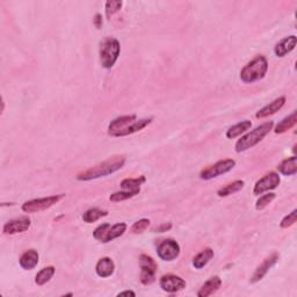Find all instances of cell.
I'll return each instance as SVG.
<instances>
[{"mask_svg":"<svg viewBox=\"0 0 297 297\" xmlns=\"http://www.w3.org/2000/svg\"><path fill=\"white\" fill-rule=\"evenodd\" d=\"M220 286H222V280L216 275V277L210 278L207 282H205V284L200 288V290L197 291V296L199 297L211 296L219 289Z\"/></svg>","mask_w":297,"mask_h":297,"instance_id":"obj_19","label":"cell"},{"mask_svg":"<svg viewBox=\"0 0 297 297\" xmlns=\"http://www.w3.org/2000/svg\"><path fill=\"white\" fill-rule=\"evenodd\" d=\"M273 127H274L273 121H268L262 123L261 126L257 127V128L253 129L252 131H250L249 134H246L237 141L235 145L236 152L239 154V152H244L246 150H249V148L256 146L257 144L260 143L262 139L270 133V130H273Z\"/></svg>","mask_w":297,"mask_h":297,"instance_id":"obj_4","label":"cell"},{"mask_svg":"<svg viewBox=\"0 0 297 297\" xmlns=\"http://www.w3.org/2000/svg\"><path fill=\"white\" fill-rule=\"evenodd\" d=\"M296 218H297V210L295 209V210H292L290 214L284 216L283 219L281 220V223H280V227H281L282 229L290 228L296 223Z\"/></svg>","mask_w":297,"mask_h":297,"instance_id":"obj_32","label":"cell"},{"mask_svg":"<svg viewBox=\"0 0 297 297\" xmlns=\"http://www.w3.org/2000/svg\"><path fill=\"white\" fill-rule=\"evenodd\" d=\"M121 53V45L115 37L107 36L100 42L99 55L101 65L105 69H112L117 62Z\"/></svg>","mask_w":297,"mask_h":297,"instance_id":"obj_5","label":"cell"},{"mask_svg":"<svg viewBox=\"0 0 297 297\" xmlns=\"http://www.w3.org/2000/svg\"><path fill=\"white\" fill-rule=\"evenodd\" d=\"M32 226V220L27 216L8 220L3 227L4 235H16V233L26 232Z\"/></svg>","mask_w":297,"mask_h":297,"instance_id":"obj_13","label":"cell"},{"mask_svg":"<svg viewBox=\"0 0 297 297\" xmlns=\"http://www.w3.org/2000/svg\"><path fill=\"white\" fill-rule=\"evenodd\" d=\"M55 269L54 266H48V267H44V268H42L39 273L36 274L35 277V283L37 286H44L45 283H48L50 280L53 279V277L55 275Z\"/></svg>","mask_w":297,"mask_h":297,"instance_id":"obj_26","label":"cell"},{"mask_svg":"<svg viewBox=\"0 0 297 297\" xmlns=\"http://www.w3.org/2000/svg\"><path fill=\"white\" fill-rule=\"evenodd\" d=\"M114 270H115V264L108 257L99 259V261L95 265V273L99 278L106 279L112 277L114 274Z\"/></svg>","mask_w":297,"mask_h":297,"instance_id":"obj_16","label":"cell"},{"mask_svg":"<svg viewBox=\"0 0 297 297\" xmlns=\"http://www.w3.org/2000/svg\"><path fill=\"white\" fill-rule=\"evenodd\" d=\"M236 166V162L233 159H223L215 163L214 165L202 169L200 173V178L202 180H211L214 178H217L222 175L232 171V168Z\"/></svg>","mask_w":297,"mask_h":297,"instance_id":"obj_8","label":"cell"},{"mask_svg":"<svg viewBox=\"0 0 297 297\" xmlns=\"http://www.w3.org/2000/svg\"><path fill=\"white\" fill-rule=\"evenodd\" d=\"M172 229V224L171 223H163L158 226L157 228L154 229V232H159V233H163V232H167Z\"/></svg>","mask_w":297,"mask_h":297,"instance_id":"obj_33","label":"cell"},{"mask_svg":"<svg viewBox=\"0 0 297 297\" xmlns=\"http://www.w3.org/2000/svg\"><path fill=\"white\" fill-rule=\"evenodd\" d=\"M275 197H277V194L274 193H267L265 195H262V196L259 197L256 202V209L257 210L265 209L267 206L270 205V203L274 201Z\"/></svg>","mask_w":297,"mask_h":297,"instance_id":"obj_29","label":"cell"},{"mask_svg":"<svg viewBox=\"0 0 297 297\" xmlns=\"http://www.w3.org/2000/svg\"><path fill=\"white\" fill-rule=\"evenodd\" d=\"M296 43H297V39L295 35L284 37V39H282L277 45H275L274 53L278 57L282 58L284 56H287L288 54H290L292 50L295 49Z\"/></svg>","mask_w":297,"mask_h":297,"instance_id":"obj_15","label":"cell"},{"mask_svg":"<svg viewBox=\"0 0 297 297\" xmlns=\"http://www.w3.org/2000/svg\"><path fill=\"white\" fill-rule=\"evenodd\" d=\"M146 181L145 177H138V178H127V179L122 180L120 186L126 190H141V186Z\"/></svg>","mask_w":297,"mask_h":297,"instance_id":"obj_27","label":"cell"},{"mask_svg":"<svg viewBox=\"0 0 297 297\" xmlns=\"http://www.w3.org/2000/svg\"><path fill=\"white\" fill-rule=\"evenodd\" d=\"M213 258L214 251L210 247H207L193 258V266L196 269H201L205 266H207L208 262H209Z\"/></svg>","mask_w":297,"mask_h":297,"instance_id":"obj_21","label":"cell"},{"mask_svg":"<svg viewBox=\"0 0 297 297\" xmlns=\"http://www.w3.org/2000/svg\"><path fill=\"white\" fill-rule=\"evenodd\" d=\"M123 6L122 2H114V0H109V2L106 3L105 5V11H106V16L107 18H112V16L117 13L118 11L121 10Z\"/></svg>","mask_w":297,"mask_h":297,"instance_id":"obj_30","label":"cell"},{"mask_svg":"<svg viewBox=\"0 0 297 297\" xmlns=\"http://www.w3.org/2000/svg\"><path fill=\"white\" fill-rule=\"evenodd\" d=\"M252 127V122L249 121V120H245V121H241L239 123H237V125L230 127L227 130V137L229 139H235L236 137H238L241 134L246 133V131L251 129Z\"/></svg>","mask_w":297,"mask_h":297,"instance_id":"obj_22","label":"cell"},{"mask_svg":"<svg viewBox=\"0 0 297 297\" xmlns=\"http://www.w3.org/2000/svg\"><path fill=\"white\" fill-rule=\"evenodd\" d=\"M108 215L107 210L100 209V208H91V209L86 210L83 215V220L85 223H94L100 218L106 217Z\"/></svg>","mask_w":297,"mask_h":297,"instance_id":"obj_25","label":"cell"},{"mask_svg":"<svg viewBox=\"0 0 297 297\" xmlns=\"http://www.w3.org/2000/svg\"><path fill=\"white\" fill-rule=\"evenodd\" d=\"M65 197V194H58V195H52V196L41 197V199H34L31 201H26L21 207L23 213L26 214H34L39 213V211H43L45 209H49L54 205H56L61 200Z\"/></svg>","mask_w":297,"mask_h":297,"instance_id":"obj_7","label":"cell"},{"mask_svg":"<svg viewBox=\"0 0 297 297\" xmlns=\"http://www.w3.org/2000/svg\"><path fill=\"white\" fill-rule=\"evenodd\" d=\"M127 231V224L126 223H116L114 226H110L108 223H104L97 227L94 231H93V237L100 243L107 244L109 241L118 238V237L123 236V233Z\"/></svg>","mask_w":297,"mask_h":297,"instance_id":"obj_6","label":"cell"},{"mask_svg":"<svg viewBox=\"0 0 297 297\" xmlns=\"http://www.w3.org/2000/svg\"><path fill=\"white\" fill-rule=\"evenodd\" d=\"M159 284H160V288H162L164 291L169 292V294L181 291L182 289H185L186 288L185 280L175 274L163 275L159 280Z\"/></svg>","mask_w":297,"mask_h":297,"instance_id":"obj_12","label":"cell"},{"mask_svg":"<svg viewBox=\"0 0 297 297\" xmlns=\"http://www.w3.org/2000/svg\"><path fill=\"white\" fill-rule=\"evenodd\" d=\"M279 172L283 176H295L297 173V158L296 156H292L290 158L282 160L278 166Z\"/></svg>","mask_w":297,"mask_h":297,"instance_id":"obj_20","label":"cell"},{"mask_svg":"<svg viewBox=\"0 0 297 297\" xmlns=\"http://www.w3.org/2000/svg\"><path fill=\"white\" fill-rule=\"evenodd\" d=\"M141 190H123V192H116L113 193L109 196V200L112 202H122L126 200H129V199L134 197L135 195H137Z\"/></svg>","mask_w":297,"mask_h":297,"instance_id":"obj_28","label":"cell"},{"mask_svg":"<svg viewBox=\"0 0 297 297\" xmlns=\"http://www.w3.org/2000/svg\"><path fill=\"white\" fill-rule=\"evenodd\" d=\"M281 182V178L277 172H269L266 176L258 180L254 185L253 194L254 195H262L265 192H269L271 189H275Z\"/></svg>","mask_w":297,"mask_h":297,"instance_id":"obj_11","label":"cell"},{"mask_svg":"<svg viewBox=\"0 0 297 297\" xmlns=\"http://www.w3.org/2000/svg\"><path fill=\"white\" fill-rule=\"evenodd\" d=\"M39 260L40 256L37 251H35V250H28V251L24 252L22 256L20 257L19 264L22 269L31 270L35 268L37 264H39Z\"/></svg>","mask_w":297,"mask_h":297,"instance_id":"obj_18","label":"cell"},{"mask_svg":"<svg viewBox=\"0 0 297 297\" xmlns=\"http://www.w3.org/2000/svg\"><path fill=\"white\" fill-rule=\"evenodd\" d=\"M278 260H279L278 253H273V254H270L269 257H267L265 260L257 267V269L254 270V273L251 277V280H250L251 283H257L259 281H261V280L265 278V275L268 273L271 267L277 264Z\"/></svg>","mask_w":297,"mask_h":297,"instance_id":"obj_14","label":"cell"},{"mask_svg":"<svg viewBox=\"0 0 297 297\" xmlns=\"http://www.w3.org/2000/svg\"><path fill=\"white\" fill-rule=\"evenodd\" d=\"M268 71V61L265 56H257L249 62L240 71V79L245 84H253L259 82Z\"/></svg>","mask_w":297,"mask_h":297,"instance_id":"obj_3","label":"cell"},{"mask_svg":"<svg viewBox=\"0 0 297 297\" xmlns=\"http://www.w3.org/2000/svg\"><path fill=\"white\" fill-rule=\"evenodd\" d=\"M126 164V158L123 156H117L109 158L105 162L100 163L93 166L91 168L86 169V171L80 172L77 175V180L79 181H90L94 179H99V178L107 177L109 175L117 172L121 169Z\"/></svg>","mask_w":297,"mask_h":297,"instance_id":"obj_2","label":"cell"},{"mask_svg":"<svg viewBox=\"0 0 297 297\" xmlns=\"http://www.w3.org/2000/svg\"><path fill=\"white\" fill-rule=\"evenodd\" d=\"M296 123H297V113L292 112L290 115L286 116L281 122L278 123V126L275 127V129H274V133L278 135L284 134L286 131L290 130L292 127H295Z\"/></svg>","mask_w":297,"mask_h":297,"instance_id":"obj_23","label":"cell"},{"mask_svg":"<svg viewBox=\"0 0 297 297\" xmlns=\"http://www.w3.org/2000/svg\"><path fill=\"white\" fill-rule=\"evenodd\" d=\"M117 296H136V294L134 291H131V290H127V291H122L118 294Z\"/></svg>","mask_w":297,"mask_h":297,"instance_id":"obj_35","label":"cell"},{"mask_svg":"<svg viewBox=\"0 0 297 297\" xmlns=\"http://www.w3.org/2000/svg\"><path fill=\"white\" fill-rule=\"evenodd\" d=\"M152 122V117L138 120L136 115H125L116 117L108 126V135L112 137H125L143 130Z\"/></svg>","mask_w":297,"mask_h":297,"instance_id":"obj_1","label":"cell"},{"mask_svg":"<svg viewBox=\"0 0 297 297\" xmlns=\"http://www.w3.org/2000/svg\"><path fill=\"white\" fill-rule=\"evenodd\" d=\"M150 223H151L150 219H147V218L139 219V220H137V222H135L134 226L131 227V232H133L134 235L143 233L148 227H150Z\"/></svg>","mask_w":297,"mask_h":297,"instance_id":"obj_31","label":"cell"},{"mask_svg":"<svg viewBox=\"0 0 297 297\" xmlns=\"http://www.w3.org/2000/svg\"><path fill=\"white\" fill-rule=\"evenodd\" d=\"M284 104H286V96H280L274 101H271L269 105L265 106L264 108H261L260 110H259V112L256 114V117L265 118L270 115H274L275 113H278L279 110L283 107Z\"/></svg>","mask_w":297,"mask_h":297,"instance_id":"obj_17","label":"cell"},{"mask_svg":"<svg viewBox=\"0 0 297 297\" xmlns=\"http://www.w3.org/2000/svg\"><path fill=\"white\" fill-rule=\"evenodd\" d=\"M94 23H95L96 28H100V27H101V23H103V19H101V15H100V14H96V15H95Z\"/></svg>","mask_w":297,"mask_h":297,"instance_id":"obj_34","label":"cell"},{"mask_svg":"<svg viewBox=\"0 0 297 297\" xmlns=\"http://www.w3.org/2000/svg\"><path fill=\"white\" fill-rule=\"evenodd\" d=\"M157 254L164 261H173L180 256V245L175 239H164L157 246Z\"/></svg>","mask_w":297,"mask_h":297,"instance_id":"obj_10","label":"cell"},{"mask_svg":"<svg viewBox=\"0 0 297 297\" xmlns=\"http://www.w3.org/2000/svg\"><path fill=\"white\" fill-rule=\"evenodd\" d=\"M244 185L245 182L243 180H236L231 182V184H228L227 186H224V187L219 188L217 190V195L219 197H227L229 195L238 193L239 190L244 188Z\"/></svg>","mask_w":297,"mask_h":297,"instance_id":"obj_24","label":"cell"},{"mask_svg":"<svg viewBox=\"0 0 297 297\" xmlns=\"http://www.w3.org/2000/svg\"><path fill=\"white\" fill-rule=\"evenodd\" d=\"M139 265H141V277H139L141 282L145 286L154 283L157 273L156 261L146 254H142L139 257Z\"/></svg>","mask_w":297,"mask_h":297,"instance_id":"obj_9","label":"cell"}]
</instances>
